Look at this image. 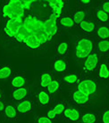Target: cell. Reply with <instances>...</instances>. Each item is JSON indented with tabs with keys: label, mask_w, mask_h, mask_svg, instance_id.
Instances as JSON below:
<instances>
[{
	"label": "cell",
	"mask_w": 109,
	"mask_h": 123,
	"mask_svg": "<svg viewBox=\"0 0 109 123\" xmlns=\"http://www.w3.org/2000/svg\"><path fill=\"white\" fill-rule=\"evenodd\" d=\"M26 11L22 6V0L3 1L0 6V22L17 18H24Z\"/></svg>",
	"instance_id": "cell-1"
},
{
	"label": "cell",
	"mask_w": 109,
	"mask_h": 123,
	"mask_svg": "<svg viewBox=\"0 0 109 123\" xmlns=\"http://www.w3.org/2000/svg\"><path fill=\"white\" fill-rule=\"evenodd\" d=\"M96 42L89 36L81 35L76 37L74 44V57L78 63H82L84 60L95 50Z\"/></svg>",
	"instance_id": "cell-2"
},
{
	"label": "cell",
	"mask_w": 109,
	"mask_h": 123,
	"mask_svg": "<svg viewBox=\"0 0 109 123\" xmlns=\"http://www.w3.org/2000/svg\"><path fill=\"white\" fill-rule=\"evenodd\" d=\"M68 102L80 109L92 108L94 105L93 98L83 94L76 87H70L68 93Z\"/></svg>",
	"instance_id": "cell-3"
},
{
	"label": "cell",
	"mask_w": 109,
	"mask_h": 123,
	"mask_svg": "<svg viewBox=\"0 0 109 123\" xmlns=\"http://www.w3.org/2000/svg\"><path fill=\"white\" fill-rule=\"evenodd\" d=\"M23 25V18L11 19L2 22V33L6 40L11 42L14 41L19 30Z\"/></svg>",
	"instance_id": "cell-4"
},
{
	"label": "cell",
	"mask_w": 109,
	"mask_h": 123,
	"mask_svg": "<svg viewBox=\"0 0 109 123\" xmlns=\"http://www.w3.org/2000/svg\"><path fill=\"white\" fill-rule=\"evenodd\" d=\"M73 87H76L81 92L87 95L91 98L95 97L98 91L97 79H94L92 77H82L80 82L77 84V86Z\"/></svg>",
	"instance_id": "cell-5"
},
{
	"label": "cell",
	"mask_w": 109,
	"mask_h": 123,
	"mask_svg": "<svg viewBox=\"0 0 109 123\" xmlns=\"http://www.w3.org/2000/svg\"><path fill=\"white\" fill-rule=\"evenodd\" d=\"M23 27L28 34H37L44 32V20L34 14L25 15L23 18Z\"/></svg>",
	"instance_id": "cell-6"
},
{
	"label": "cell",
	"mask_w": 109,
	"mask_h": 123,
	"mask_svg": "<svg viewBox=\"0 0 109 123\" xmlns=\"http://www.w3.org/2000/svg\"><path fill=\"white\" fill-rule=\"evenodd\" d=\"M100 61H101L100 55L96 50H94L82 62V71H81L82 76L90 77L91 74H96Z\"/></svg>",
	"instance_id": "cell-7"
},
{
	"label": "cell",
	"mask_w": 109,
	"mask_h": 123,
	"mask_svg": "<svg viewBox=\"0 0 109 123\" xmlns=\"http://www.w3.org/2000/svg\"><path fill=\"white\" fill-rule=\"evenodd\" d=\"M81 115V109L68 102V105L61 116V120L69 123H80Z\"/></svg>",
	"instance_id": "cell-8"
},
{
	"label": "cell",
	"mask_w": 109,
	"mask_h": 123,
	"mask_svg": "<svg viewBox=\"0 0 109 123\" xmlns=\"http://www.w3.org/2000/svg\"><path fill=\"white\" fill-rule=\"evenodd\" d=\"M69 62L67 58H63V57H56L54 61L51 63V72L57 77V75H64V73L68 72L69 69Z\"/></svg>",
	"instance_id": "cell-9"
},
{
	"label": "cell",
	"mask_w": 109,
	"mask_h": 123,
	"mask_svg": "<svg viewBox=\"0 0 109 123\" xmlns=\"http://www.w3.org/2000/svg\"><path fill=\"white\" fill-rule=\"evenodd\" d=\"M2 114H3L5 122L7 123H16L20 119V115L16 110L15 105L11 101L6 102V107Z\"/></svg>",
	"instance_id": "cell-10"
},
{
	"label": "cell",
	"mask_w": 109,
	"mask_h": 123,
	"mask_svg": "<svg viewBox=\"0 0 109 123\" xmlns=\"http://www.w3.org/2000/svg\"><path fill=\"white\" fill-rule=\"evenodd\" d=\"M83 77L81 72L80 71H71V72H66L64 75L61 76L60 81L62 86H67L70 87L76 86L77 84L80 82L81 78Z\"/></svg>",
	"instance_id": "cell-11"
},
{
	"label": "cell",
	"mask_w": 109,
	"mask_h": 123,
	"mask_svg": "<svg viewBox=\"0 0 109 123\" xmlns=\"http://www.w3.org/2000/svg\"><path fill=\"white\" fill-rule=\"evenodd\" d=\"M16 107V110L18 111V113L20 116L22 115H27V114L31 113L32 111H34V109L36 108L37 105L35 102L34 97H30L28 99H25L22 102H19L14 104Z\"/></svg>",
	"instance_id": "cell-12"
},
{
	"label": "cell",
	"mask_w": 109,
	"mask_h": 123,
	"mask_svg": "<svg viewBox=\"0 0 109 123\" xmlns=\"http://www.w3.org/2000/svg\"><path fill=\"white\" fill-rule=\"evenodd\" d=\"M100 111L94 108L81 109L80 123H99Z\"/></svg>",
	"instance_id": "cell-13"
},
{
	"label": "cell",
	"mask_w": 109,
	"mask_h": 123,
	"mask_svg": "<svg viewBox=\"0 0 109 123\" xmlns=\"http://www.w3.org/2000/svg\"><path fill=\"white\" fill-rule=\"evenodd\" d=\"M67 105H68V100L59 93L58 95H56L55 97L52 98V103L50 106L53 108L54 111L58 115V117L61 118Z\"/></svg>",
	"instance_id": "cell-14"
},
{
	"label": "cell",
	"mask_w": 109,
	"mask_h": 123,
	"mask_svg": "<svg viewBox=\"0 0 109 123\" xmlns=\"http://www.w3.org/2000/svg\"><path fill=\"white\" fill-rule=\"evenodd\" d=\"M36 105L38 107H50L52 103V96L49 95L47 89L40 88L38 90L34 96Z\"/></svg>",
	"instance_id": "cell-15"
},
{
	"label": "cell",
	"mask_w": 109,
	"mask_h": 123,
	"mask_svg": "<svg viewBox=\"0 0 109 123\" xmlns=\"http://www.w3.org/2000/svg\"><path fill=\"white\" fill-rule=\"evenodd\" d=\"M31 88L28 86H25L23 87L13 89L11 92V102L13 104L22 102L25 99L30 98L31 96Z\"/></svg>",
	"instance_id": "cell-16"
},
{
	"label": "cell",
	"mask_w": 109,
	"mask_h": 123,
	"mask_svg": "<svg viewBox=\"0 0 109 123\" xmlns=\"http://www.w3.org/2000/svg\"><path fill=\"white\" fill-rule=\"evenodd\" d=\"M97 24L92 18H87L83 22H81L80 24L77 26V29H79L81 32H83L84 36H89L90 37L91 35L96 33Z\"/></svg>",
	"instance_id": "cell-17"
},
{
	"label": "cell",
	"mask_w": 109,
	"mask_h": 123,
	"mask_svg": "<svg viewBox=\"0 0 109 123\" xmlns=\"http://www.w3.org/2000/svg\"><path fill=\"white\" fill-rule=\"evenodd\" d=\"M44 32L52 39L56 36H57L59 32L57 21L50 18L44 20Z\"/></svg>",
	"instance_id": "cell-18"
},
{
	"label": "cell",
	"mask_w": 109,
	"mask_h": 123,
	"mask_svg": "<svg viewBox=\"0 0 109 123\" xmlns=\"http://www.w3.org/2000/svg\"><path fill=\"white\" fill-rule=\"evenodd\" d=\"M27 84H28V80L23 72L19 71V72L13 73L12 77L10 78V85L13 89L23 87V86H27Z\"/></svg>",
	"instance_id": "cell-19"
},
{
	"label": "cell",
	"mask_w": 109,
	"mask_h": 123,
	"mask_svg": "<svg viewBox=\"0 0 109 123\" xmlns=\"http://www.w3.org/2000/svg\"><path fill=\"white\" fill-rule=\"evenodd\" d=\"M23 44L31 50H39L44 46L35 34H28L23 40Z\"/></svg>",
	"instance_id": "cell-20"
},
{
	"label": "cell",
	"mask_w": 109,
	"mask_h": 123,
	"mask_svg": "<svg viewBox=\"0 0 109 123\" xmlns=\"http://www.w3.org/2000/svg\"><path fill=\"white\" fill-rule=\"evenodd\" d=\"M97 24L109 25V14L105 12L103 10L97 6L93 10V18Z\"/></svg>",
	"instance_id": "cell-21"
},
{
	"label": "cell",
	"mask_w": 109,
	"mask_h": 123,
	"mask_svg": "<svg viewBox=\"0 0 109 123\" xmlns=\"http://www.w3.org/2000/svg\"><path fill=\"white\" fill-rule=\"evenodd\" d=\"M96 74H97V80H109V66L106 62V58H101Z\"/></svg>",
	"instance_id": "cell-22"
},
{
	"label": "cell",
	"mask_w": 109,
	"mask_h": 123,
	"mask_svg": "<svg viewBox=\"0 0 109 123\" xmlns=\"http://www.w3.org/2000/svg\"><path fill=\"white\" fill-rule=\"evenodd\" d=\"M47 6L50 8L51 12L55 13L57 17H61L63 15V9L65 6V1L63 0H48L47 1Z\"/></svg>",
	"instance_id": "cell-23"
},
{
	"label": "cell",
	"mask_w": 109,
	"mask_h": 123,
	"mask_svg": "<svg viewBox=\"0 0 109 123\" xmlns=\"http://www.w3.org/2000/svg\"><path fill=\"white\" fill-rule=\"evenodd\" d=\"M95 50L101 58H106V56L109 55V40H97L96 42Z\"/></svg>",
	"instance_id": "cell-24"
},
{
	"label": "cell",
	"mask_w": 109,
	"mask_h": 123,
	"mask_svg": "<svg viewBox=\"0 0 109 123\" xmlns=\"http://www.w3.org/2000/svg\"><path fill=\"white\" fill-rule=\"evenodd\" d=\"M69 48H70V45L67 41H61L59 43H57L55 48L56 57L67 58V55L69 54Z\"/></svg>",
	"instance_id": "cell-25"
},
{
	"label": "cell",
	"mask_w": 109,
	"mask_h": 123,
	"mask_svg": "<svg viewBox=\"0 0 109 123\" xmlns=\"http://www.w3.org/2000/svg\"><path fill=\"white\" fill-rule=\"evenodd\" d=\"M57 22L59 25L64 29L66 30H72V29H77V26L74 23L73 20H72V14H63L59 19Z\"/></svg>",
	"instance_id": "cell-26"
},
{
	"label": "cell",
	"mask_w": 109,
	"mask_h": 123,
	"mask_svg": "<svg viewBox=\"0 0 109 123\" xmlns=\"http://www.w3.org/2000/svg\"><path fill=\"white\" fill-rule=\"evenodd\" d=\"M61 86H62V84H61V81H60V78L55 76L53 80L51 81V83L47 87V91L49 93V95L53 98V97H55L56 95H58L60 93Z\"/></svg>",
	"instance_id": "cell-27"
},
{
	"label": "cell",
	"mask_w": 109,
	"mask_h": 123,
	"mask_svg": "<svg viewBox=\"0 0 109 123\" xmlns=\"http://www.w3.org/2000/svg\"><path fill=\"white\" fill-rule=\"evenodd\" d=\"M72 17L76 26H78L81 22L88 18V11L87 9L83 8H77V10L74 12L72 13Z\"/></svg>",
	"instance_id": "cell-28"
},
{
	"label": "cell",
	"mask_w": 109,
	"mask_h": 123,
	"mask_svg": "<svg viewBox=\"0 0 109 123\" xmlns=\"http://www.w3.org/2000/svg\"><path fill=\"white\" fill-rule=\"evenodd\" d=\"M54 78H55V75L50 71L42 72L40 74V79H39V86L41 88L47 89V87L51 83V81L53 80Z\"/></svg>",
	"instance_id": "cell-29"
},
{
	"label": "cell",
	"mask_w": 109,
	"mask_h": 123,
	"mask_svg": "<svg viewBox=\"0 0 109 123\" xmlns=\"http://www.w3.org/2000/svg\"><path fill=\"white\" fill-rule=\"evenodd\" d=\"M97 40H105L109 38V25L97 24L96 30Z\"/></svg>",
	"instance_id": "cell-30"
},
{
	"label": "cell",
	"mask_w": 109,
	"mask_h": 123,
	"mask_svg": "<svg viewBox=\"0 0 109 123\" xmlns=\"http://www.w3.org/2000/svg\"><path fill=\"white\" fill-rule=\"evenodd\" d=\"M13 74V71L9 64L0 65V80H10Z\"/></svg>",
	"instance_id": "cell-31"
},
{
	"label": "cell",
	"mask_w": 109,
	"mask_h": 123,
	"mask_svg": "<svg viewBox=\"0 0 109 123\" xmlns=\"http://www.w3.org/2000/svg\"><path fill=\"white\" fill-rule=\"evenodd\" d=\"M99 123H109V106L104 107L100 111Z\"/></svg>",
	"instance_id": "cell-32"
},
{
	"label": "cell",
	"mask_w": 109,
	"mask_h": 123,
	"mask_svg": "<svg viewBox=\"0 0 109 123\" xmlns=\"http://www.w3.org/2000/svg\"><path fill=\"white\" fill-rule=\"evenodd\" d=\"M28 35V33H27V31H26V30L24 29V27H23V25H22V27L20 30H19L18 33H17V35H16L15 38H14V41L13 42H16V43H23V40H24L25 37Z\"/></svg>",
	"instance_id": "cell-33"
},
{
	"label": "cell",
	"mask_w": 109,
	"mask_h": 123,
	"mask_svg": "<svg viewBox=\"0 0 109 123\" xmlns=\"http://www.w3.org/2000/svg\"><path fill=\"white\" fill-rule=\"evenodd\" d=\"M34 123H55V122L52 121L50 119H48L47 116L45 113H41L36 116Z\"/></svg>",
	"instance_id": "cell-34"
},
{
	"label": "cell",
	"mask_w": 109,
	"mask_h": 123,
	"mask_svg": "<svg viewBox=\"0 0 109 123\" xmlns=\"http://www.w3.org/2000/svg\"><path fill=\"white\" fill-rule=\"evenodd\" d=\"M45 114L47 115L48 119H50V120H52V121H54V122H55V121H56V120L59 119L58 115L56 114V112L54 111V109L51 107V106H50V107H48V109H47V111Z\"/></svg>",
	"instance_id": "cell-35"
},
{
	"label": "cell",
	"mask_w": 109,
	"mask_h": 123,
	"mask_svg": "<svg viewBox=\"0 0 109 123\" xmlns=\"http://www.w3.org/2000/svg\"><path fill=\"white\" fill-rule=\"evenodd\" d=\"M90 0H80L76 2V6L77 8H83V9H87L89 6H90Z\"/></svg>",
	"instance_id": "cell-36"
},
{
	"label": "cell",
	"mask_w": 109,
	"mask_h": 123,
	"mask_svg": "<svg viewBox=\"0 0 109 123\" xmlns=\"http://www.w3.org/2000/svg\"><path fill=\"white\" fill-rule=\"evenodd\" d=\"M99 6L101 9L103 10L104 12H106L107 14H109V0L102 1V2L99 4V6Z\"/></svg>",
	"instance_id": "cell-37"
},
{
	"label": "cell",
	"mask_w": 109,
	"mask_h": 123,
	"mask_svg": "<svg viewBox=\"0 0 109 123\" xmlns=\"http://www.w3.org/2000/svg\"><path fill=\"white\" fill-rule=\"evenodd\" d=\"M22 6H23V8H24L25 11H27V10H30L31 9V6L33 5V3H35V1H31V0H27V1H22Z\"/></svg>",
	"instance_id": "cell-38"
},
{
	"label": "cell",
	"mask_w": 109,
	"mask_h": 123,
	"mask_svg": "<svg viewBox=\"0 0 109 123\" xmlns=\"http://www.w3.org/2000/svg\"><path fill=\"white\" fill-rule=\"evenodd\" d=\"M7 101H0V113H3Z\"/></svg>",
	"instance_id": "cell-39"
},
{
	"label": "cell",
	"mask_w": 109,
	"mask_h": 123,
	"mask_svg": "<svg viewBox=\"0 0 109 123\" xmlns=\"http://www.w3.org/2000/svg\"><path fill=\"white\" fill-rule=\"evenodd\" d=\"M0 101H7L6 98V95H5L3 91L1 90V88H0Z\"/></svg>",
	"instance_id": "cell-40"
},
{
	"label": "cell",
	"mask_w": 109,
	"mask_h": 123,
	"mask_svg": "<svg viewBox=\"0 0 109 123\" xmlns=\"http://www.w3.org/2000/svg\"><path fill=\"white\" fill-rule=\"evenodd\" d=\"M106 62H107V64H108V66H109V55L106 56Z\"/></svg>",
	"instance_id": "cell-41"
},
{
	"label": "cell",
	"mask_w": 109,
	"mask_h": 123,
	"mask_svg": "<svg viewBox=\"0 0 109 123\" xmlns=\"http://www.w3.org/2000/svg\"><path fill=\"white\" fill-rule=\"evenodd\" d=\"M107 95H108V96H109V86H108V87H107Z\"/></svg>",
	"instance_id": "cell-42"
},
{
	"label": "cell",
	"mask_w": 109,
	"mask_h": 123,
	"mask_svg": "<svg viewBox=\"0 0 109 123\" xmlns=\"http://www.w3.org/2000/svg\"><path fill=\"white\" fill-rule=\"evenodd\" d=\"M0 123H5V121H4V120H0Z\"/></svg>",
	"instance_id": "cell-43"
},
{
	"label": "cell",
	"mask_w": 109,
	"mask_h": 123,
	"mask_svg": "<svg viewBox=\"0 0 109 123\" xmlns=\"http://www.w3.org/2000/svg\"><path fill=\"white\" fill-rule=\"evenodd\" d=\"M5 123H7V122H5Z\"/></svg>",
	"instance_id": "cell-44"
},
{
	"label": "cell",
	"mask_w": 109,
	"mask_h": 123,
	"mask_svg": "<svg viewBox=\"0 0 109 123\" xmlns=\"http://www.w3.org/2000/svg\"><path fill=\"white\" fill-rule=\"evenodd\" d=\"M108 40H109V38H108Z\"/></svg>",
	"instance_id": "cell-45"
}]
</instances>
